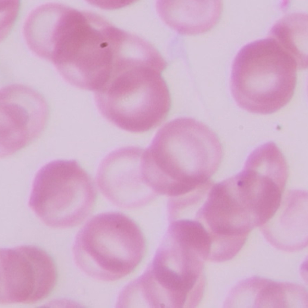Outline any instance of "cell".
Wrapping results in <instances>:
<instances>
[{
  "instance_id": "cell-1",
  "label": "cell",
  "mask_w": 308,
  "mask_h": 308,
  "mask_svg": "<svg viewBox=\"0 0 308 308\" xmlns=\"http://www.w3.org/2000/svg\"><path fill=\"white\" fill-rule=\"evenodd\" d=\"M146 149L156 178L174 192L206 181L217 170L223 154L220 141L213 131L189 117L165 124Z\"/></svg>"
},
{
  "instance_id": "cell-2",
  "label": "cell",
  "mask_w": 308,
  "mask_h": 308,
  "mask_svg": "<svg viewBox=\"0 0 308 308\" xmlns=\"http://www.w3.org/2000/svg\"><path fill=\"white\" fill-rule=\"evenodd\" d=\"M295 59L273 38L248 43L232 63L230 89L237 104L252 113H273L286 106L296 87Z\"/></svg>"
},
{
  "instance_id": "cell-3",
  "label": "cell",
  "mask_w": 308,
  "mask_h": 308,
  "mask_svg": "<svg viewBox=\"0 0 308 308\" xmlns=\"http://www.w3.org/2000/svg\"><path fill=\"white\" fill-rule=\"evenodd\" d=\"M161 72L146 67L113 69L95 91L99 112L112 124L128 131L143 132L154 128L165 118L171 106Z\"/></svg>"
},
{
  "instance_id": "cell-4",
  "label": "cell",
  "mask_w": 308,
  "mask_h": 308,
  "mask_svg": "<svg viewBox=\"0 0 308 308\" xmlns=\"http://www.w3.org/2000/svg\"><path fill=\"white\" fill-rule=\"evenodd\" d=\"M144 241L137 225L121 213L97 214L77 233L73 243L74 259L79 268L94 279L105 282L118 280L134 266V248Z\"/></svg>"
},
{
  "instance_id": "cell-5",
  "label": "cell",
  "mask_w": 308,
  "mask_h": 308,
  "mask_svg": "<svg viewBox=\"0 0 308 308\" xmlns=\"http://www.w3.org/2000/svg\"><path fill=\"white\" fill-rule=\"evenodd\" d=\"M96 196L91 178L76 160L59 159L46 164L38 171L29 205L46 225L65 228L85 220Z\"/></svg>"
},
{
  "instance_id": "cell-6",
  "label": "cell",
  "mask_w": 308,
  "mask_h": 308,
  "mask_svg": "<svg viewBox=\"0 0 308 308\" xmlns=\"http://www.w3.org/2000/svg\"><path fill=\"white\" fill-rule=\"evenodd\" d=\"M1 304L32 303L46 297L56 282L52 259L31 245L0 249Z\"/></svg>"
},
{
  "instance_id": "cell-7",
  "label": "cell",
  "mask_w": 308,
  "mask_h": 308,
  "mask_svg": "<svg viewBox=\"0 0 308 308\" xmlns=\"http://www.w3.org/2000/svg\"><path fill=\"white\" fill-rule=\"evenodd\" d=\"M48 107L34 89L15 84L0 91V155L13 154L36 139L47 121Z\"/></svg>"
},
{
  "instance_id": "cell-8",
  "label": "cell",
  "mask_w": 308,
  "mask_h": 308,
  "mask_svg": "<svg viewBox=\"0 0 308 308\" xmlns=\"http://www.w3.org/2000/svg\"><path fill=\"white\" fill-rule=\"evenodd\" d=\"M142 153L139 147H125L111 152L101 161L96 176L97 184L102 194L114 205L126 206L134 182L143 180Z\"/></svg>"
},
{
  "instance_id": "cell-9",
  "label": "cell",
  "mask_w": 308,
  "mask_h": 308,
  "mask_svg": "<svg viewBox=\"0 0 308 308\" xmlns=\"http://www.w3.org/2000/svg\"><path fill=\"white\" fill-rule=\"evenodd\" d=\"M247 211L258 220L265 223L275 214L282 201L283 189L273 178L252 170H243L235 177Z\"/></svg>"
},
{
  "instance_id": "cell-10",
  "label": "cell",
  "mask_w": 308,
  "mask_h": 308,
  "mask_svg": "<svg viewBox=\"0 0 308 308\" xmlns=\"http://www.w3.org/2000/svg\"><path fill=\"white\" fill-rule=\"evenodd\" d=\"M307 196L305 191H289L273 216L261 226L265 236L287 239L307 238Z\"/></svg>"
},
{
  "instance_id": "cell-11",
  "label": "cell",
  "mask_w": 308,
  "mask_h": 308,
  "mask_svg": "<svg viewBox=\"0 0 308 308\" xmlns=\"http://www.w3.org/2000/svg\"><path fill=\"white\" fill-rule=\"evenodd\" d=\"M174 22L171 26L182 34L205 32L217 22L222 10L220 0L175 1Z\"/></svg>"
},
{
  "instance_id": "cell-12",
  "label": "cell",
  "mask_w": 308,
  "mask_h": 308,
  "mask_svg": "<svg viewBox=\"0 0 308 308\" xmlns=\"http://www.w3.org/2000/svg\"><path fill=\"white\" fill-rule=\"evenodd\" d=\"M307 24L305 13H293L279 20L270 32V37L295 59L300 69L307 67Z\"/></svg>"
},
{
  "instance_id": "cell-13",
  "label": "cell",
  "mask_w": 308,
  "mask_h": 308,
  "mask_svg": "<svg viewBox=\"0 0 308 308\" xmlns=\"http://www.w3.org/2000/svg\"><path fill=\"white\" fill-rule=\"evenodd\" d=\"M167 233L180 243L198 248L207 247L210 243L209 237L206 230L200 223L194 221H174L170 225Z\"/></svg>"
},
{
  "instance_id": "cell-14",
  "label": "cell",
  "mask_w": 308,
  "mask_h": 308,
  "mask_svg": "<svg viewBox=\"0 0 308 308\" xmlns=\"http://www.w3.org/2000/svg\"><path fill=\"white\" fill-rule=\"evenodd\" d=\"M227 191L224 183L215 184L211 190L210 208L217 214H228L232 211L233 203Z\"/></svg>"
},
{
  "instance_id": "cell-15",
  "label": "cell",
  "mask_w": 308,
  "mask_h": 308,
  "mask_svg": "<svg viewBox=\"0 0 308 308\" xmlns=\"http://www.w3.org/2000/svg\"><path fill=\"white\" fill-rule=\"evenodd\" d=\"M282 294V291L281 286L278 284L271 283L268 284L262 290L260 294L261 301H269L270 303H274V305H277L279 303H281V295Z\"/></svg>"
},
{
  "instance_id": "cell-16",
  "label": "cell",
  "mask_w": 308,
  "mask_h": 308,
  "mask_svg": "<svg viewBox=\"0 0 308 308\" xmlns=\"http://www.w3.org/2000/svg\"><path fill=\"white\" fill-rule=\"evenodd\" d=\"M5 7L2 5V14H5V16H3L2 19V29L5 27L4 31H6L7 33L11 27L15 19L17 14L19 8L18 2H4Z\"/></svg>"
}]
</instances>
